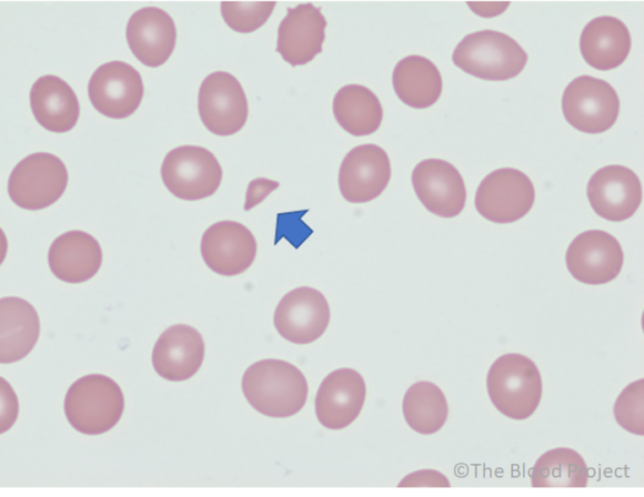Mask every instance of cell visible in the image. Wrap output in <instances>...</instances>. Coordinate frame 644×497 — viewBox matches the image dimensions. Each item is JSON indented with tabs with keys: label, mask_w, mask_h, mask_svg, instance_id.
Returning a JSON list of instances; mask_svg holds the SVG:
<instances>
[{
	"label": "cell",
	"mask_w": 644,
	"mask_h": 497,
	"mask_svg": "<svg viewBox=\"0 0 644 497\" xmlns=\"http://www.w3.org/2000/svg\"><path fill=\"white\" fill-rule=\"evenodd\" d=\"M391 179V163L386 152L375 144L351 149L340 165L339 189L350 203H366L385 190Z\"/></svg>",
	"instance_id": "cell-14"
},
{
	"label": "cell",
	"mask_w": 644,
	"mask_h": 497,
	"mask_svg": "<svg viewBox=\"0 0 644 497\" xmlns=\"http://www.w3.org/2000/svg\"><path fill=\"white\" fill-rule=\"evenodd\" d=\"M204 349L203 337L194 327L175 324L168 327L155 342L152 365L164 379L187 381L201 367Z\"/></svg>",
	"instance_id": "cell-20"
},
{
	"label": "cell",
	"mask_w": 644,
	"mask_h": 497,
	"mask_svg": "<svg viewBox=\"0 0 644 497\" xmlns=\"http://www.w3.org/2000/svg\"><path fill=\"white\" fill-rule=\"evenodd\" d=\"M644 379L628 384L617 396L613 413L617 424L625 430L644 435Z\"/></svg>",
	"instance_id": "cell-30"
},
{
	"label": "cell",
	"mask_w": 644,
	"mask_h": 497,
	"mask_svg": "<svg viewBox=\"0 0 644 497\" xmlns=\"http://www.w3.org/2000/svg\"><path fill=\"white\" fill-rule=\"evenodd\" d=\"M414 192L424 207L440 216L459 215L466 202V189L459 170L440 159L419 162L411 175Z\"/></svg>",
	"instance_id": "cell-13"
},
{
	"label": "cell",
	"mask_w": 644,
	"mask_h": 497,
	"mask_svg": "<svg viewBox=\"0 0 644 497\" xmlns=\"http://www.w3.org/2000/svg\"><path fill=\"white\" fill-rule=\"evenodd\" d=\"M535 190L522 171L502 168L489 173L477 186L476 211L494 223H512L526 215L534 204Z\"/></svg>",
	"instance_id": "cell-8"
},
{
	"label": "cell",
	"mask_w": 644,
	"mask_h": 497,
	"mask_svg": "<svg viewBox=\"0 0 644 497\" xmlns=\"http://www.w3.org/2000/svg\"><path fill=\"white\" fill-rule=\"evenodd\" d=\"M279 185V182L264 178L252 180L246 189L244 210L249 211L260 204Z\"/></svg>",
	"instance_id": "cell-33"
},
{
	"label": "cell",
	"mask_w": 644,
	"mask_h": 497,
	"mask_svg": "<svg viewBox=\"0 0 644 497\" xmlns=\"http://www.w3.org/2000/svg\"><path fill=\"white\" fill-rule=\"evenodd\" d=\"M486 389L492 404L501 414L523 420L533 415L541 402V373L525 355L504 354L491 365Z\"/></svg>",
	"instance_id": "cell-2"
},
{
	"label": "cell",
	"mask_w": 644,
	"mask_h": 497,
	"mask_svg": "<svg viewBox=\"0 0 644 497\" xmlns=\"http://www.w3.org/2000/svg\"><path fill=\"white\" fill-rule=\"evenodd\" d=\"M276 2H221V14L230 29L250 33L262 27L273 12Z\"/></svg>",
	"instance_id": "cell-29"
},
{
	"label": "cell",
	"mask_w": 644,
	"mask_h": 497,
	"mask_svg": "<svg viewBox=\"0 0 644 497\" xmlns=\"http://www.w3.org/2000/svg\"><path fill=\"white\" fill-rule=\"evenodd\" d=\"M366 386L355 369L343 367L328 374L315 395V415L328 429H342L360 415L365 402Z\"/></svg>",
	"instance_id": "cell-16"
},
{
	"label": "cell",
	"mask_w": 644,
	"mask_h": 497,
	"mask_svg": "<svg viewBox=\"0 0 644 497\" xmlns=\"http://www.w3.org/2000/svg\"><path fill=\"white\" fill-rule=\"evenodd\" d=\"M124 397L110 377L90 374L78 378L67 390L64 414L70 425L84 435H100L120 420Z\"/></svg>",
	"instance_id": "cell-4"
},
{
	"label": "cell",
	"mask_w": 644,
	"mask_h": 497,
	"mask_svg": "<svg viewBox=\"0 0 644 497\" xmlns=\"http://www.w3.org/2000/svg\"><path fill=\"white\" fill-rule=\"evenodd\" d=\"M452 61L475 78L505 81L521 73L527 62V53L510 36L495 30H481L465 36L457 43Z\"/></svg>",
	"instance_id": "cell-3"
},
{
	"label": "cell",
	"mask_w": 644,
	"mask_h": 497,
	"mask_svg": "<svg viewBox=\"0 0 644 497\" xmlns=\"http://www.w3.org/2000/svg\"><path fill=\"white\" fill-rule=\"evenodd\" d=\"M402 413L411 429L421 435H431L444 426L449 406L444 393L437 385L421 381L405 392Z\"/></svg>",
	"instance_id": "cell-27"
},
{
	"label": "cell",
	"mask_w": 644,
	"mask_h": 497,
	"mask_svg": "<svg viewBox=\"0 0 644 497\" xmlns=\"http://www.w3.org/2000/svg\"><path fill=\"white\" fill-rule=\"evenodd\" d=\"M392 84L398 98L414 109L433 105L440 98L443 81L437 67L427 58L407 55L393 69Z\"/></svg>",
	"instance_id": "cell-25"
},
{
	"label": "cell",
	"mask_w": 644,
	"mask_h": 497,
	"mask_svg": "<svg viewBox=\"0 0 644 497\" xmlns=\"http://www.w3.org/2000/svg\"><path fill=\"white\" fill-rule=\"evenodd\" d=\"M308 212H289L280 213L276 217V235L275 243L282 237L286 240L296 248L301 245L306 237L312 234V229H310L305 223L302 222V216Z\"/></svg>",
	"instance_id": "cell-31"
},
{
	"label": "cell",
	"mask_w": 644,
	"mask_h": 497,
	"mask_svg": "<svg viewBox=\"0 0 644 497\" xmlns=\"http://www.w3.org/2000/svg\"><path fill=\"white\" fill-rule=\"evenodd\" d=\"M594 212L611 222L630 219L642 202V184L628 168L611 164L598 169L586 187Z\"/></svg>",
	"instance_id": "cell-15"
},
{
	"label": "cell",
	"mask_w": 644,
	"mask_h": 497,
	"mask_svg": "<svg viewBox=\"0 0 644 497\" xmlns=\"http://www.w3.org/2000/svg\"><path fill=\"white\" fill-rule=\"evenodd\" d=\"M30 106L37 122L46 130L64 133L73 129L80 105L73 89L61 78H38L30 90Z\"/></svg>",
	"instance_id": "cell-22"
},
{
	"label": "cell",
	"mask_w": 644,
	"mask_h": 497,
	"mask_svg": "<svg viewBox=\"0 0 644 497\" xmlns=\"http://www.w3.org/2000/svg\"><path fill=\"white\" fill-rule=\"evenodd\" d=\"M326 20L311 2L288 8L278 28L275 51L292 67L311 62L322 52Z\"/></svg>",
	"instance_id": "cell-18"
},
{
	"label": "cell",
	"mask_w": 644,
	"mask_h": 497,
	"mask_svg": "<svg viewBox=\"0 0 644 497\" xmlns=\"http://www.w3.org/2000/svg\"><path fill=\"white\" fill-rule=\"evenodd\" d=\"M330 306L325 296L310 286L288 292L278 303L273 323L284 339L310 344L320 338L330 323Z\"/></svg>",
	"instance_id": "cell-10"
},
{
	"label": "cell",
	"mask_w": 644,
	"mask_h": 497,
	"mask_svg": "<svg viewBox=\"0 0 644 497\" xmlns=\"http://www.w3.org/2000/svg\"><path fill=\"white\" fill-rule=\"evenodd\" d=\"M128 45L144 65H162L172 54L177 28L171 16L157 7H144L129 18L125 29Z\"/></svg>",
	"instance_id": "cell-19"
},
{
	"label": "cell",
	"mask_w": 644,
	"mask_h": 497,
	"mask_svg": "<svg viewBox=\"0 0 644 497\" xmlns=\"http://www.w3.org/2000/svg\"><path fill=\"white\" fill-rule=\"evenodd\" d=\"M631 43L630 31L622 20L602 16L591 20L582 30L580 51L588 65L607 71L626 60Z\"/></svg>",
	"instance_id": "cell-23"
},
{
	"label": "cell",
	"mask_w": 644,
	"mask_h": 497,
	"mask_svg": "<svg viewBox=\"0 0 644 497\" xmlns=\"http://www.w3.org/2000/svg\"><path fill=\"white\" fill-rule=\"evenodd\" d=\"M68 171L54 154L32 153L11 171L8 193L14 204L24 210H42L56 203L64 193Z\"/></svg>",
	"instance_id": "cell-5"
},
{
	"label": "cell",
	"mask_w": 644,
	"mask_h": 497,
	"mask_svg": "<svg viewBox=\"0 0 644 497\" xmlns=\"http://www.w3.org/2000/svg\"><path fill=\"white\" fill-rule=\"evenodd\" d=\"M399 487H450L447 478L437 470L422 469L406 475Z\"/></svg>",
	"instance_id": "cell-32"
},
{
	"label": "cell",
	"mask_w": 644,
	"mask_h": 497,
	"mask_svg": "<svg viewBox=\"0 0 644 497\" xmlns=\"http://www.w3.org/2000/svg\"><path fill=\"white\" fill-rule=\"evenodd\" d=\"M529 475L536 488L586 487L588 468L576 450L557 447L541 455Z\"/></svg>",
	"instance_id": "cell-28"
},
{
	"label": "cell",
	"mask_w": 644,
	"mask_h": 497,
	"mask_svg": "<svg viewBox=\"0 0 644 497\" xmlns=\"http://www.w3.org/2000/svg\"><path fill=\"white\" fill-rule=\"evenodd\" d=\"M48 263L51 272L67 283H82L99 271L102 251L99 242L83 231H68L50 245Z\"/></svg>",
	"instance_id": "cell-21"
},
{
	"label": "cell",
	"mask_w": 644,
	"mask_h": 497,
	"mask_svg": "<svg viewBox=\"0 0 644 497\" xmlns=\"http://www.w3.org/2000/svg\"><path fill=\"white\" fill-rule=\"evenodd\" d=\"M242 393L260 414L272 418L291 417L308 398V382L293 364L266 358L251 364L242 376Z\"/></svg>",
	"instance_id": "cell-1"
},
{
	"label": "cell",
	"mask_w": 644,
	"mask_h": 497,
	"mask_svg": "<svg viewBox=\"0 0 644 497\" xmlns=\"http://www.w3.org/2000/svg\"><path fill=\"white\" fill-rule=\"evenodd\" d=\"M161 178L174 196L197 201L215 193L222 181V168L208 149L181 145L164 156Z\"/></svg>",
	"instance_id": "cell-6"
},
{
	"label": "cell",
	"mask_w": 644,
	"mask_h": 497,
	"mask_svg": "<svg viewBox=\"0 0 644 497\" xmlns=\"http://www.w3.org/2000/svg\"><path fill=\"white\" fill-rule=\"evenodd\" d=\"M562 112L576 130L591 134L603 133L617 120L620 99L615 89L605 80L580 75L564 89Z\"/></svg>",
	"instance_id": "cell-7"
},
{
	"label": "cell",
	"mask_w": 644,
	"mask_h": 497,
	"mask_svg": "<svg viewBox=\"0 0 644 497\" xmlns=\"http://www.w3.org/2000/svg\"><path fill=\"white\" fill-rule=\"evenodd\" d=\"M256 247L251 231L234 221H220L209 226L200 246L207 266L223 276L245 272L255 258Z\"/></svg>",
	"instance_id": "cell-17"
},
{
	"label": "cell",
	"mask_w": 644,
	"mask_h": 497,
	"mask_svg": "<svg viewBox=\"0 0 644 497\" xmlns=\"http://www.w3.org/2000/svg\"><path fill=\"white\" fill-rule=\"evenodd\" d=\"M332 109L339 125L354 136L374 133L383 119L379 98L361 84L340 88L333 98Z\"/></svg>",
	"instance_id": "cell-26"
},
{
	"label": "cell",
	"mask_w": 644,
	"mask_h": 497,
	"mask_svg": "<svg viewBox=\"0 0 644 497\" xmlns=\"http://www.w3.org/2000/svg\"><path fill=\"white\" fill-rule=\"evenodd\" d=\"M1 314V364H9L26 357L36 345L40 322L34 307L23 298L3 297Z\"/></svg>",
	"instance_id": "cell-24"
},
{
	"label": "cell",
	"mask_w": 644,
	"mask_h": 497,
	"mask_svg": "<svg viewBox=\"0 0 644 497\" xmlns=\"http://www.w3.org/2000/svg\"><path fill=\"white\" fill-rule=\"evenodd\" d=\"M144 94L140 73L129 63L110 61L92 73L88 95L92 106L111 119H124L139 108Z\"/></svg>",
	"instance_id": "cell-11"
},
{
	"label": "cell",
	"mask_w": 644,
	"mask_h": 497,
	"mask_svg": "<svg viewBox=\"0 0 644 497\" xmlns=\"http://www.w3.org/2000/svg\"><path fill=\"white\" fill-rule=\"evenodd\" d=\"M198 111L211 133L227 136L239 132L249 113L248 100L239 80L225 71L207 75L199 89Z\"/></svg>",
	"instance_id": "cell-9"
},
{
	"label": "cell",
	"mask_w": 644,
	"mask_h": 497,
	"mask_svg": "<svg viewBox=\"0 0 644 497\" xmlns=\"http://www.w3.org/2000/svg\"><path fill=\"white\" fill-rule=\"evenodd\" d=\"M571 275L584 284L600 285L613 281L621 272L624 253L610 233L588 230L574 237L565 254Z\"/></svg>",
	"instance_id": "cell-12"
}]
</instances>
